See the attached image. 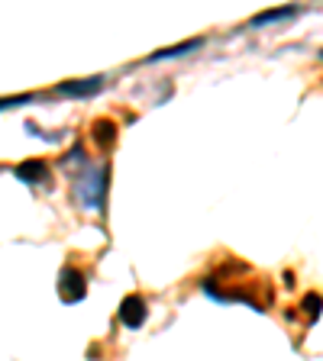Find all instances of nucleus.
Returning a JSON list of instances; mask_svg holds the SVG:
<instances>
[{
    "label": "nucleus",
    "mask_w": 323,
    "mask_h": 361,
    "mask_svg": "<svg viewBox=\"0 0 323 361\" xmlns=\"http://www.w3.org/2000/svg\"><path fill=\"white\" fill-rule=\"evenodd\" d=\"M59 297L65 303H78L84 297V274L78 268H65L59 274Z\"/></svg>",
    "instance_id": "nucleus-1"
},
{
    "label": "nucleus",
    "mask_w": 323,
    "mask_h": 361,
    "mask_svg": "<svg viewBox=\"0 0 323 361\" xmlns=\"http://www.w3.org/2000/svg\"><path fill=\"white\" fill-rule=\"evenodd\" d=\"M146 313H149V307H146V300L136 297V293L120 303V319L129 326V329H139V326L146 323Z\"/></svg>",
    "instance_id": "nucleus-2"
},
{
    "label": "nucleus",
    "mask_w": 323,
    "mask_h": 361,
    "mask_svg": "<svg viewBox=\"0 0 323 361\" xmlns=\"http://www.w3.org/2000/svg\"><path fill=\"white\" fill-rule=\"evenodd\" d=\"M16 178L26 180V184H42V180L49 178V165L39 161V158H30V161L16 165Z\"/></svg>",
    "instance_id": "nucleus-3"
},
{
    "label": "nucleus",
    "mask_w": 323,
    "mask_h": 361,
    "mask_svg": "<svg viewBox=\"0 0 323 361\" xmlns=\"http://www.w3.org/2000/svg\"><path fill=\"white\" fill-rule=\"evenodd\" d=\"M104 87V78H88V81H68L59 87V94H68V97H88V94H98Z\"/></svg>",
    "instance_id": "nucleus-4"
},
{
    "label": "nucleus",
    "mask_w": 323,
    "mask_h": 361,
    "mask_svg": "<svg viewBox=\"0 0 323 361\" xmlns=\"http://www.w3.org/2000/svg\"><path fill=\"white\" fill-rule=\"evenodd\" d=\"M94 139H98L100 145H113V139H117V126H113L110 120H98L94 123Z\"/></svg>",
    "instance_id": "nucleus-5"
},
{
    "label": "nucleus",
    "mask_w": 323,
    "mask_h": 361,
    "mask_svg": "<svg viewBox=\"0 0 323 361\" xmlns=\"http://www.w3.org/2000/svg\"><path fill=\"white\" fill-rule=\"evenodd\" d=\"M320 307H323V297H320V293H307V297H304V313H307L310 323H314L317 316H320Z\"/></svg>",
    "instance_id": "nucleus-6"
},
{
    "label": "nucleus",
    "mask_w": 323,
    "mask_h": 361,
    "mask_svg": "<svg viewBox=\"0 0 323 361\" xmlns=\"http://www.w3.org/2000/svg\"><path fill=\"white\" fill-rule=\"evenodd\" d=\"M291 13H294V7H285V10H269V13L256 16V20H252V26H265V23H271V20H281V16H291Z\"/></svg>",
    "instance_id": "nucleus-7"
},
{
    "label": "nucleus",
    "mask_w": 323,
    "mask_h": 361,
    "mask_svg": "<svg viewBox=\"0 0 323 361\" xmlns=\"http://www.w3.org/2000/svg\"><path fill=\"white\" fill-rule=\"evenodd\" d=\"M197 45H201V39H191V42L178 45V49H165V52H158L155 59H172V55H184V52H191V49H197Z\"/></svg>",
    "instance_id": "nucleus-8"
},
{
    "label": "nucleus",
    "mask_w": 323,
    "mask_h": 361,
    "mask_svg": "<svg viewBox=\"0 0 323 361\" xmlns=\"http://www.w3.org/2000/svg\"><path fill=\"white\" fill-rule=\"evenodd\" d=\"M16 104H30V97H7V100H0V110H7V106H16Z\"/></svg>",
    "instance_id": "nucleus-9"
}]
</instances>
